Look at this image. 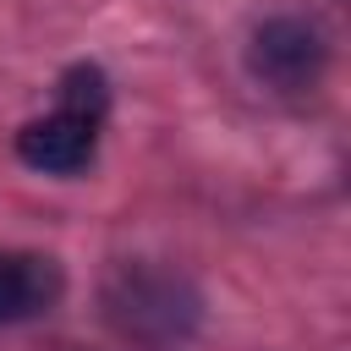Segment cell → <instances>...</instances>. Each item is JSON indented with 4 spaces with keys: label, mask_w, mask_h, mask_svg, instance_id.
I'll list each match as a JSON object with an SVG mask.
<instances>
[{
    "label": "cell",
    "mask_w": 351,
    "mask_h": 351,
    "mask_svg": "<svg viewBox=\"0 0 351 351\" xmlns=\"http://www.w3.org/2000/svg\"><path fill=\"white\" fill-rule=\"evenodd\" d=\"M110 104V88H104V71L99 66H71L60 77V110L82 115V121H99Z\"/></svg>",
    "instance_id": "obj_5"
},
{
    "label": "cell",
    "mask_w": 351,
    "mask_h": 351,
    "mask_svg": "<svg viewBox=\"0 0 351 351\" xmlns=\"http://www.w3.org/2000/svg\"><path fill=\"white\" fill-rule=\"evenodd\" d=\"M93 143H99V121H82L71 110H55L44 121H27L16 132V154L22 165L44 170V176H77L88 159H93Z\"/></svg>",
    "instance_id": "obj_3"
},
{
    "label": "cell",
    "mask_w": 351,
    "mask_h": 351,
    "mask_svg": "<svg viewBox=\"0 0 351 351\" xmlns=\"http://www.w3.org/2000/svg\"><path fill=\"white\" fill-rule=\"evenodd\" d=\"M60 296V269L49 258H27V252H0V324L33 318Z\"/></svg>",
    "instance_id": "obj_4"
},
{
    "label": "cell",
    "mask_w": 351,
    "mask_h": 351,
    "mask_svg": "<svg viewBox=\"0 0 351 351\" xmlns=\"http://www.w3.org/2000/svg\"><path fill=\"white\" fill-rule=\"evenodd\" d=\"M104 307H110V324L121 335L148 340V346L186 340L197 324V296L165 269H121L104 285Z\"/></svg>",
    "instance_id": "obj_1"
},
{
    "label": "cell",
    "mask_w": 351,
    "mask_h": 351,
    "mask_svg": "<svg viewBox=\"0 0 351 351\" xmlns=\"http://www.w3.org/2000/svg\"><path fill=\"white\" fill-rule=\"evenodd\" d=\"M324 33L313 27V22H302V16H269L258 33H252V49H247V60H252V71L269 82V88H285V93H296V88H313L318 82V71H324Z\"/></svg>",
    "instance_id": "obj_2"
}]
</instances>
